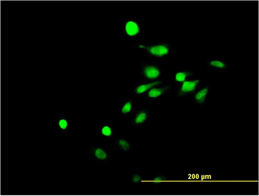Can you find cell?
I'll use <instances>...</instances> for the list:
<instances>
[{
  "label": "cell",
  "mask_w": 259,
  "mask_h": 196,
  "mask_svg": "<svg viewBox=\"0 0 259 196\" xmlns=\"http://www.w3.org/2000/svg\"><path fill=\"white\" fill-rule=\"evenodd\" d=\"M192 75V73L190 72H179L177 73L175 76L176 81L179 82H185L187 76Z\"/></svg>",
  "instance_id": "9c48e42d"
},
{
  "label": "cell",
  "mask_w": 259,
  "mask_h": 196,
  "mask_svg": "<svg viewBox=\"0 0 259 196\" xmlns=\"http://www.w3.org/2000/svg\"><path fill=\"white\" fill-rule=\"evenodd\" d=\"M147 117V114L146 112H140L136 116L134 122L136 124L143 123L146 120Z\"/></svg>",
  "instance_id": "ba28073f"
},
{
  "label": "cell",
  "mask_w": 259,
  "mask_h": 196,
  "mask_svg": "<svg viewBox=\"0 0 259 196\" xmlns=\"http://www.w3.org/2000/svg\"><path fill=\"white\" fill-rule=\"evenodd\" d=\"M125 30L127 34L130 36L136 35L139 31L138 25L132 21H129L126 24Z\"/></svg>",
  "instance_id": "277c9868"
},
{
  "label": "cell",
  "mask_w": 259,
  "mask_h": 196,
  "mask_svg": "<svg viewBox=\"0 0 259 196\" xmlns=\"http://www.w3.org/2000/svg\"><path fill=\"white\" fill-rule=\"evenodd\" d=\"M210 66L219 69H225L226 67V65L223 62L218 60L212 61L209 63Z\"/></svg>",
  "instance_id": "4fadbf2b"
},
{
  "label": "cell",
  "mask_w": 259,
  "mask_h": 196,
  "mask_svg": "<svg viewBox=\"0 0 259 196\" xmlns=\"http://www.w3.org/2000/svg\"><path fill=\"white\" fill-rule=\"evenodd\" d=\"M144 73L146 77L148 79H156L159 76L160 73L159 70L153 66L146 67L144 69Z\"/></svg>",
  "instance_id": "3957f363"
},
{
  "label": "cell",
  "mask_w": 259,
  "mask_h": 196,
  "mask_svg": "<svg viewBox=\"0 0 259 196\" xmlns=\"http://www.w3.org/2000/svg\"><path fill=\"white\" fill-rule=\"evenodd\" d=\"M166 178L164 177H156L153 179V183L156 184H157L160 183L162 181H166Z\"/></svg>",
  "instance_id": "2e32d148"
},
{
  "label": "cell",
  "mask_w": 259,
  "mask_h": 196,
  "mask_svg": "<svg viewBox=\"0 0 259 196\" xmlns=\"http://www.w3.org/2000/svg\"><path fill=\"white\" fill-rule=\"evenodd\" d=\"M139 47L146 49L152 55L156 56L162 57L168 54L169 53V49L165 45L156 46L149 47L139 45Z\"/></svg>",
  "instance_id": "6da1fadb"
},
{
  "label": "cell",
  "mask_w": 259,
  "mask_h": 196,
  "mask_svg": "<svg viewBox=\"0 0 259 196\" xmlns=\"http://www.w3.org/2000/svg\"><path fill=\"white\" fill-rule=\"evenodd\" d=\"M168 88V87L162 88H153L148 92V96L151 98H156L162 95Z\"/></svg>",
  "instance_id": "52a82bcc"
},
{
  "label": "cell",
  "mask_w": 259,
  "mask_h": 196,
  "mask_svg": "<svg viewBox=\"0 0 259 196\" xmlns=\"http://www.w3.org/2000/svg\"><path fill=\"white\" fill-rule=\"evenodd\" d=\"M102 134L106 137H109L112 135V130L111 128L108 126H105L102 129Z\"/></svg>",
  "instance_id": "5bb4252c"
},
{
  "label": "cell",
  "mask_w": 259,
  "mask_h": 196,
  "mask_svg": "<svg viewBox=\"0 0 259 196\" xmlns=\"http://www.w3.org/2000/svg\"><path fill=\"white\" fill-rule=\"evenodd\" d=\"M199 82L198 80L184 82L179 92L180 96L194 91Z\"/></svg>",
  "instance_id": "7a4b0ae2"
},
{
  "label": "cell",
  "mask_w": 259,
  "mask_h": 196,
  "mask_svg": "<svg viewBox=\"0 0 259 196\" xmlns=\"http://www.w3.org/2000/svg\"><path fill=\"white\" fill-rule=\"evenodd\" d=\"M132 181L133 182L138 183L141 181V178H140V177L138 175V174H135L133 177Z\"/></svg>",
  "instance_id": "e0dca14e"
},
{
  "label": "cell",
  "mask_w": 259,
  "mask_h": 196,
  "mask_svg": "<svg viewBox=\"0 0 259 196\" xmlns=\"http://www.w3.org/2000/svg\"><path fill=\"white\" fill-rule=\"evenodd\" d=\"M162 82L160 81H157V82L148 83V84L139 85L136 89V92L138 94H142L149 89H150L151 88H153L154 86L159 85Z\"/></svg>",
  "instance_id": "5b68a950"
},
{
  "label": "cell",
  "mask_w": 259,
  "mask_h": 196,
  "mask_svg": "<svg viewBox=\"0 0 259 196\" xmlns=\"http://www.w3.org/2000/svg\"><path fill=\"white\" fill-rule=\"evenodd\" d=\"M119 146L124 151H128L130 148L129 143L124 139H121L118 141Z\"/></svg>",
  "instance_id": "7c38bea8"
},
{
  "label": "cell",
  "mask_w": 259,
  "mask_h": 196,
  "mask_svg": "<svg viewBox=\"0 0 259 196\" xmlns=\"http://www.w3.org/2000/svg\"><path fill=\"white\" fill-rule=\"evenodd\" d=\"M132 107V105L131 102L128 101V102H126L123 106V107L121 109V112L123 114H127V113H129L131 111Z\"/></svg>",
  "instance_id": "8fae6325"
},
{
  "label": "cell",
  "mask_w": 259,
  "mask_h": 196,
  "mask_svg": "<svg viewBox=\"0 0 259 196\" xmlns=\"http://www.w3.org/2000/svg\"><path fill=\"white\" fill-rule=\"evenodd\" d=\"M59 125L61 128L63 130H65L67 128V122L66 120L64 119H62L60 120Z\"/></svg>",
  "instance_id": "9a60e30c"
},
{
  "label": "cell",
  "mask_w": 259,
  "mask_h": 196,
  "mask_svg": "<svg viewBox=\"0 0 259 196\" xmlns=\"http://www.w3.org/2000/svg\"><path fill=\"white\" fill-rule=\"evenodd\" d=\"M208 92V89L207 88H205L201 89L195 95V100L198 103H203L206 100Z\"/></svg>",
  "instance_id": "8992f818"
},
{
  "label": "cell",
  "mask_w": 259,
  "mask_h": 196,
  "mask_svg": "<svg viewBox=\"0 0 259 196\" xmlns=\"http://www.w3.org/2000/svg\"><path fill=\"white\" fill-rule=\"evenodd\" d=\"M95 155L96 157L100 160H105L107 158V153L101 148H98L95 150Z\"/></svg>",
  "instance_id": "30bf717a"
}]
</instances>
